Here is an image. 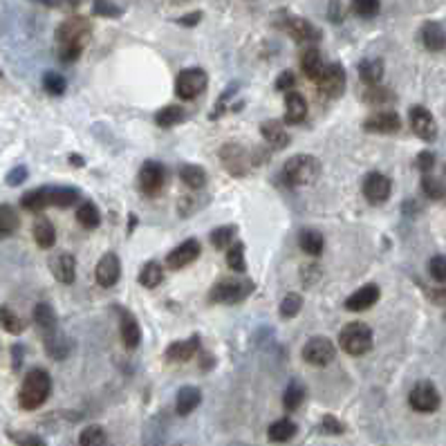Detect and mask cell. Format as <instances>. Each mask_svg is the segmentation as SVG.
<instances>
[{
    "label": "cell",
    "instance_id": "c3c4849f",
    "mask_svg": "<svg viewBox=\"0 0 446 446\" xmlns=\"http://www.w3.org/2000/svg\"><path fill=\"white\" fill-rule=\"evenodd\" d=\"M92 13L99 18H119L124 13V9L119 5H114L112 0H94Z\"/></svg>",
    "mask_w": 446,
    "mask_h": 446
},
{
    "label": "cell",
    "instance_id": "9c48e42d",
    "mask_svg": "<svg viewBox=\"0 0 446 446\" xmlns=\"http://www.w3.org/2000/svg\"><path fill=\"white\" fill-rule=\"evenodd\" d=\"M220 160L232 175H244L254 166L251 153L247 148H242L240 143H224L220 148Z\"/></svg>",
    "mask_w": 446,
    "mask_h": 446
},
{
    "label": "cell",
    "instance_id": "ee69618b",
    "mask_svg": "<svg viewBox=\"0 0 446 446\" xmlns=\"http://www.w3.org/2000/svg\"><path fill=\"white\" fill-rule=\"evenodd\" d=\"M77 200H79L77 189H70V186H52V207L67 209L72 205H77Z\"/></svg>",
    "mask_w": 446,
    "mask_h": 446
},
{
    "label": "cell",
    "instance_id": "f6af8a7d",
    "mask_svg": "<svg viewBox=\"0 0 446 446\" xmlns=\"http://www.w3.org/2000/svg\"><path fill=\"white\" fill-rule=\"evenodd\" d=\"M227 265L236 274H244L247 271V261H244V244L234 242L232 247L227 249Z\"/></svg>",
    "mask_w": 446,
    "mask_h": 446
},
{
    "label": "cell",
    "instance_id": "1f68e13d",
    "mask_svg": "<svg viewBox=\"0 0 446 446\" xmlns=\"http://www.w3.org/2000/svg\"><path fill=\"white\" fill-rule=\"evenodd\" d=\"M298 247L303 249V254L316 258V256L323 254L325 240L319 232H314V229H303V232L298 234Z\"/></svg>",
    "mask_w": 446,
    "mask_h": 446
},
{
    "label": "cell",
    "instance_id": "bcb514c9",
    "mask_svg": "<svg viewBox=\"0 0 446 446\" xmlns=\"http://www.w3.org/2000/svg\"><path fill=\"white\" fill-rule=\"evenodd\" d=\"M0 325H3L9 334H21L25 330V321L9 305L0 308Z\"/></svg>",
    "mask_w": 446,
    "mask_h": 446
},
{
    "label": "cell",
    "instance_id": "ac0fdd59",
    "mask_svg": "<svg viewBox=\"0 0 446 446\" xmlns=\"http://www.w3.org/2000/svg\"><path fill=\"white\" fill-rule=\"evenodd\" d=\"M381 292L377 285H364L359 287L357 292H352V296H348V300H345V310L350 312H364V310H370L372 305H377Z\"/></svg>",
    "mask_w": 446,
    "mask_h": 446
},
{
    "label": "cell",
    "instance_id": "6da1fadb",
    "mask_svg": "<svg viewBox=\"0 0 446 446\" xmlns=\"http://www.w3.org/2000/svg\"><path fill=\"white\" fill-rule=\"evenodd\" d=\"M92 36V25L85 16H70L56 27V48L63 63H75Z\"/></svg>",
    "mask_w": 446,
    "mask_h": 446
},
{
    "label": "cell",
    "instance_id": "ffe728a7",
    "mask_svg": "<svg viewBox=\"0 0 446 446\" xmlns=\"http://www.w3.org/2000/svg\"><path fill=\"white\" fill-rule=\"evenodd\" d=\"M119 312V330H121V341L128 350H135L141 343V327L139 321L135 319V314H131L124 308H117Z\"/></svg>",
    "mask_w": 446,
    "mask_h": 446
},
{
    "label": "cell",
    "instance_id": "603a6c76",
    "mask_svg": "<svg viewBox=\"0 0 446 446\" xmlns=\"http://www.w3.org/2000/svg\"><path fill=\"white\" fill-rule=\"evenodd\" d=\"M308 117V102L303 94L298 92H285V124L296 126L303 124Z\"/></svg>",
    "mask_w": 446,
    "mask_h": 446
},
{
    "label": "cell",
    "instance_id": "94428289",
    "mask_svg": "<svg viewBox=\"0 0 446 446\" xmlns=\"http://www.w3.org/2000/svg\"><path fill=\"white\" fill-rule=\"evenodd\" d=\"M433 300H435V303H440V305H446V290H437L433 294Z\"/></svg>",
    "mask_w": 446,
    "mask_h": 446
},
{
    "label": "cell",
    "instance_id": "680465c9",
    "mask_svg": "<svg viewBox=\"0 0 446 446\" xmlns=\"http://www.w3.org/2000/svg\"><path fill=\"white\" fill-rule=\"evenodd\" d=\"M200 21H202V11H191V13H184L182 18H178V25H182V27H195Z\"/></svg>",
    "mask_w": 446,
    "mask_h": 446
},
{
    "label": "cell",
    "instance_id": "cb8c5ba5",
    "mask_svg": "<svg viewBox=\"0 0 446 446\" xmlns=\"http://www.w3.org/2000/svg\"><path fill=\"white\" fill-rule=\"evenodd\" d=\"M261 133H263V139L274 151H283L287 148V143H290V133L285 131V126L278 119H265L261 124Z\"/></svg>",
    "mask_w": 446,
    "mask_h": 446
},
{
    "label": "cell",
    "instance_id": "ab89813d",
    "mask_svg": "<svg viewBox=\"0 0 446 446\" xmlns=\"http://www.w3.org/2000/svg\"><path fill=\"white\" fill-rule=\"evenodd\" d=\"M77 220L85 229H97L99 222H102V213H99V209L92 202H81L77 207Z\"/></svg>",
    "mask_w": 446,
    "mask_h": 446
},
{
    "label": "cell",
    "instance_id": "8d00e7d4",
    "mask_svg": "<svg viewBox=\"0 0 446 446\" xmlns=\"http://www.w3.org/2000/svg\"><path fill=\"white\" fill-rule=\"evenodd\" d=\"M361 99L370 106H386V104L395 102V94H393V90L384 88V85H368L366 92L361 94Z\"/></svg>",
    "mask_w": 446,
    "mask_h": 446
},
{
    "label": "cell",
    "instance_id": "b9f144b4",
    "mask_svg": "<svg viewBox=\"0 0 446 446\" xmlns=\"http://www.w3.org/2000/svg\"><path fill=\"white\" fill-rule=\"evenodd\" d=\"M79 446H108V435L102 426H85L79 435Z\"/></svg>",
    "mask_w": 446,
    "mask_h": 446
},
{
    "label": "cell",
    "instance_id": "91938a15",
    "mask_svg": "<svg viewBox=\"0 0 446 446\" xmlns=\"http://www.w3.org/2000/svg\"><path fill=\"white\" fill-rule=\"evenodd\" d=\"M11 354H13V370H18L21 368V364H23V354H25V350H23V345H13L11 348Z\"/></svg>",
    "mask_w": 446,
    "mask_h": 446
},
{
    "label": "cell",
    "instance_id": "f907efd6",
    "mask_svg": "<svg viewBox=\"0 0 446 446\" xmlns=\"http://www.w3.org/2000/svg\"><path fill=\"white\" fill-rule=\"evenodd\" d=\"M300 308H303V298H300V294H287L281 303V316L283 319H292V316H296L300 312Z\"/></svg>",
    "mask_w": 446,
    "mask_h": 446
},
{
    "label": "cell",
    "instance_id": "74e56055",
    "mask_svg": "<svg viewBox=\"0 0 446 446\" xmlns=\"http://www.w3.org/2000/svg\"><path fill=\"white\" fill-rule=\"evenodd\" d=\"M422 191L428 200H444L446 197V182L442 178L424 173L422 175Z\"/></svg>",
    "mask_w": 446,
    "mask_h": 446
},
{
    "label": "cell",
    "instance_id": "7a4b0ae2",
    "mask_svg": "<svg viewBox=\"0 0 446 446\" xmlns=\"http://www.w3.org/2000/svg\"><path fill=\"white\" fill-rule=\"evenodd\" d=\"M52 395V377L48 370L34 368L25 375L21 393H18V404L25 410H36L40 408Z\"/></svg>",
    "mask_w": 446,
    "mask_h": 446
},
{
    "label": "cell",
    "instance_id": "be15d7a7",
    "mask_svg": "<svg viewBox=\"0 0 446 446\" xmlns=\"http://www.w3.org/2000/svg\"><path fill=\"white\" fill-rule=\"evenodd\" d=\"M70 164H75L77 168H81L85 164V160H83L81 155H70Z\"/></svg>",
    "mask_w": 446,
    "mask_h": 446
},
{
    "label": "cell",
    "instance_id": "5b68a950",
    "mask_svg": "<svg viewBox=\"0 0 446 446\" xmlns=\"http://www.w3.org/2000/svg\"><path fill=\"white\" fill-rule=\"evenodd\" d=\"M209 83V77L202 67H186L175 79V94L184 102H193L197 94H202Z\"/></svg>",
    "mask_w": 446,
    "mask_h": 446
},
{
    "label": "cell",
    "instance_id": "83f0119b",
    "mask_svg": "<svg viewBox=\"0 0 446 446\" xmlns=\"http://www.w3.org/2000/svg\"><path fill=\"white\" fill-rule=\"evenodd\" d=\"M34 323L38 325L43 337H48L59 330V319H56V312L52 310L50 303H38L34 308Z\"/></svg>",
    "mask_w": 446,
    "mask_h": 446
},
{
    "label": "cell",
    "instance_id": "4fadbf2b",
    "mask_svg": "<svg viewBox=\"0 0 446 446\" xmlns=\"http://www.w3.org/2000/svg\"><path fill=\"white\" fill-rule=\"evenodd\" d=\"M408 117H410L413 133L420 137V139L433 141L437 137V124H435L433 114H430L428 108H424V106H413L410 112H408Z\"/></svg>",
    "mask_w": 446,
    "mask_h": 446
},
{
    "label": "cell",
    "instance_id": "6125c7cd",
    "mask_svg": "<svg viewBox=\"0 0 446 446\" xmlns=\"http://www.w3.org/2000/svg\"><path fill=\"white\" fill-rule=\"evenodd\" d=\"M32 3L45 5V7H61V0H32Z\"/></svg>",
    "mask_w": 446,
    "mask_h": 446
},
{
    "label": "cell",
    "instance_id": "7402d4cb",
    "mask_svg": "<svg viewBox=\"0 0 446 446\" xmlns=\"http://www.w3.org/2000/svg\"><path fill=\"white\" fill-rule=\"evenodd\" d=\"M197 350H200V337L193 334L184 341H173L166 348L164 357L173 364H184V361H189V359H193Z\"/></svg>",
    "mask_w": 446,
    "mask_h": 446
},
{
    "label": "cell",
    "instance_id": "44dd1931",
    "mask_svg": "<svg viewBox=\"0 0 446 446\" xmlns=\"http://www.w3.org/2000/svg\"><path fill=\"white\" fill-rule=\"evenodd\" d=\"M420 40L428 52L446 50V27L442 23H435V21L424 23L422 30H420Z\"/></svg>",
    "mask_w": 446,
    "mask_h": 446
},
{
    "label": "cell",
    "instance_id": "f546056e",
    "mask_svg": "<svg viewBox=\"0 0 446 446\" xmlns=\"http://www.w3.org/2000/svg\"><path fill=\"white\" fill-rule=\"evenodd\" d=\"M32 234H34V240L40 249H50L54 247V242H56V229L54 224L45 218V215H40V218L34 222V229H32Z\"/></svg>",
    "mask_w": 446,
    "mask_h": 446
},
{
    "label": "cell",
    "instance_id": "6f0895ef",
    "mask_svg": "<svg viewBox=\"0 0 446 446\" xmlns=\"http://www.w3.org/2000/svg\"><path fill=\"white\" fill-rule=\"evenodd\" d=\"M435 166V155L430 153V151H424L417 155V168H420L422 173H430Z\"/></svg>",
    "mask_w": 446,
    "mask_h": 446
},
{
    "label": "cell",
    "instance_id": "7c38bea8",
    "mask_svg": "<svg viewBox=\"0 0 446 446\" xmlns=\"http://www.w3.org/2000/svg\"><path fill=\"white\" fill-rule=\"evenodd\" d=\"M316 88L327 99H339L345 92V70L339 63H330L323 77L316 81Z\"/></svg>",
    "mask_w": 446,
    "mask_h": 446
},
{
    "label": "cell",
    "instance_id": "5bb4252c",
    "mask_svg": "<svg viewBox=\"0 0 446 446\" xmlns=\"http://www.w3.org/2000/svg\"><path fill=\"white\" fill-rule=\"evenodd\" d=\"M166 184V168L160 162H146L139 170V186L146 195H157Z\"/></svg>",
    "mask_w": 446,
    "mask_h": 446
},
{
    "label": "cell",
    "instance_id": "e7e4bbea",
    "mask_svg": "<svg viewBox=\"0 0 446 446\" xmlns=\"http://www.w3.org/2000/svg\"><path fill=\"white\" fill-rule=\"evenodd\" d=\"M0 77H3V72H0Z\"/></svg>",
    "mask_w": 446,
    "mask_h": 446
},
{
    "label": "cell",
    "instance_id": "9f6ffc18",
    "mask_svg": "<svg viewBox=\"0 0 446 446\" xmlns=\"http://www.w3.org/2000/svg\"><path fill=\"white\" fill-rule=\"evenodd\" d=\"M27 175H30V173H27V166H13L7 173V184L9 186H18V184H23L27 180Z\"/></svg>",
    "mask_w": 446,
    "mask_h": 446
},
{
    "label": "cell",
    "instance_id": "9a60e30c",
    "mask_svg": "<svg viewBox=\"0 0 446 446\" xmlns=\"http://www.w3.org/2000/svg\"><path fill=\"white\" fill-rule=\"evenodd\" d=\"M393 193V184L381 173H370L364 180V195L372 205H384Z\"/></svg>",
    "mask_w": 446,
    "mask_h": 446
},
{
    "label": "cell",
    "instance_id": "4dcf8cb0",
    "mask_svg": "<svg viewBox=\"0 0 446 446\" xmlns=\"http://www.w3.org/2000/svg\"><path fill=\"white\" fill-rule=\"evenodd\" d=\"M384 61L381 59H364L359 63V77L366 85H381L384 79Z\"/></svg>",
    "mask_w": 446,
    "mask_h": 446
},
{
    "label": "cell",
    "instance_id": "db71d44e",
    "mask_svg": "<svg viewBox=\"0 0 446 446\" xmlns=\"http://www.w3.org/2000/svg\"><path fill=\"white\" fill-rule=\"evenodd\" d=\"M296 85V75L292 70H285L281 72V77L276 79V90L281 92H292V88Z\"/></svg>",
    "mask_w": 446,
    "mask_h": 446
},
{
    "label": "cell",
    "instance_id": "d590c367",
    "mask_svg": "<svg viewBox=\"0 0 446 446\" xmlns=\"http://www.w3.org/2000/svg\"><path fill=\"white\" fill-rule=\"evenodd\" d=\"M296 430H298L296 424L292 420H285L283 417V420H276L267 428V435H269L271 442H287V440H292L296 435Z\"/></svg>",
    "mask_w": 446,
    "mask_h": 446
},
{
    "label": "cell",
    "instance_id": "7bdbcfd3",
    "mask_svg": "<svg viewBox=\"0 0 446 446\" xmlns=\"http://www.w3.org/2000/svg\"><path fill=\"white\" fill-rule=\"evenodd\" d=\"M305 399V386L300 381H292L290 386L285 388V395H283V406L287 410H296L300 404H303Z\"/></svg>",
    "mask_w": 446,
    "mask_h": 446
},
{
    "label": "cell",
    "instance_id": "30bf717a",
    "mask_svg": "<svg viewBox=\"0 0 446 446\" xmlns=\"http://www.w3.org/2000/svg\"><path fill=\"white\" fill-rule=\"evenodd\" d=\"M200 254H202V244H200V240H195V238L184 240L182 244H178V247L166 256V269L178 271V269L189 267L191 263L197 261Z\"/></svg>",
    "mask_w": 446,
    "mask_h": 446
},
{
    "label": "cell",
    "instance_id": "60d3db41",
    "mask_svg": "<svg viewBox=\"0 0 446 446\" xmlns=\"http://www.w3.org/2000/svg\"><path fill=\"white\" fill-rule=\"evenodd\" d=\"M236 234H238V229L234 224H224V227L213 229V232H211L213 247L215 249H229L236 242Z\"/></svg>",
    "mask_w": 446,
    "mask_h": 446
},
{
    "label": "cell",
    "instance_id": "2e32d148",
    "mask_svg": "<svg viewBox=\"0 0 446 446\" xmlns=\"http://www.w3.org/2000/svg\"><path fill=\"white\" fill-rule=\"evenodd\" d=\"M50 269H52L54 278L59 283H63V285H72L77 278V261L70 251L54 254L50 258Z\"/></svg>",
    "mask_w": 446,
    "mask_h": 446
},
{
    "label": "cell",
    "instance_id": "03108f58",
    "mask_svg": "<svg viewBox=\"0 0 446 446\" xmlns=\"http://www.w3.org/2000/svg\"><path fill=\"white\" fill-rule=\"evenodd\" d=\"M178 3H180V0H178Z\"/></svg>",
    "mask_w": 446,
    "mask_h": 446
},
{
    "label": "cell",
    "instance_id": "484cf974",
    "mask_svg": "<svg viewBox=\"0 0 446 446\" xmlns=\"http://www.w3.org/2000/svg\"><path fill=\"white\" fill-rule=\"evenodd\" d=\"M21 207L27 209V211H32V213H38L43 209L52 207V186H40V189L27 191L21 197Z\"/></svg>",
    "mask_w": 446,
    "mask_h": 446
},
{
    "label": "cell",
    "instance_id": "f35d334b",
    "mask_svg": "<svg viewBox=\"0 0 446 446\" xmlns=\"http://www.w3.org/2000/svg\"><path fill=\"white\" fill-rule=\"evenodd\" d=\"M184 117H186L184 108H180V106H166V108H162L160 112L155 114V124L160 126V128H173V126L182 124Z\"/></svg>",
    "mask_w": 446,
    "mask_h": 446
},
{
    "label": "cell",
    "instance_id": "d4e9b609",
    "mask_svg": "<svg viewBox=\"0 0 446 446\" xmlns=\"http://www.w3.org/2000/svg\"><path fill=\"white\" fill-rule=\"evenodd\" d=\"M325 67H327V63L323 61V54L316 48H308L303 52V56H300V70H303V75L314 83L323 77Z\"/></svg>",
    "mask_w": 446,
    "mask_h": 446
},
{
    "label": "cell",
    "instance_id": "8fae6325",
    "mask_svg": "<svg viewBox=\"0 0 446 446\" xmlns=\"http://www.w3.org/2000/svg\"><path fill=\"white\" fill-rule=\"evenodd\" d=\"M283 30L290 34L296 43H319L321 40V30L316 27L314 23L305 21V18H300V16H287L283 23H281Z\"/></svg>",
    "mask_w": 446,
    "mask_h": 446
},
{
    "label": "cell",
    "instance_id": "ba28073f",
    "mask_svg": "<svg viewBox=\"0 0 446 446\" xmlns=\"http://www.w3.org/2000/svg\"><path fill=\"white\" fill-rule=\"evenodd\" d=\"M334 357H337V345L330 341L327 337H312L303 345V359H305V364L323 368L327 364H332Z\"/></svg>",
    "mask_w": 446,
    "mask_h": 446
},
{
    "label": "cell",
    "instance_id": "d6986e66",
    "mask_svg": "<svg viewBox=\"0 0 446 446\" xmlns=\"http://www.w3.org/2000/svg\"><path fill=\"white\" fill-rule=\"evenodd\" d=\"M94 276H97V283L102 285V287L117 285V281L121 276V263H119V258L114 256V254H106L102 261L97 263Z\"/></svg>",
    "mask_w": 446,
    "mask_h": 446
},
{
    "label": "cell",
    "instance_id": "52a82bcc",
    "mask_svg": "<svg viewBox=\"0 0 446 446\" xmlns=\"http://www.w3.org/2000/svg\"><path fill=\"white\" fill-rule=\"evenodd\" d=\"M408 404L417 413H435L442 404V397L430 381H420L413 386V391L408 395Z\"/></svg>",
    "mask_w": 446,
    "mask_h": 446
},
{
    "label": "cell",
    "instance_id": "3957f363",
    "mask_svg": "<svg viewBox=\"0 0 446 446\" xmlns=\"http://www.w3.org/2000/svg\"><path fill=\"white\" fill-rule=\"evenodd\" d=\"M321 175V162L314 155H294L283 166V180L290 186H308L314 184Z\"/></svg>",
    "mask_w": 446,
    "mask_h": 446
},
{
    "label": "cell",
    "instance_id": "e0dca14e",
    "mask_svg": "<svg viewBox=\"0 0 446 446\" xmlns=\"http://www.w3.org/2000/svg\"><path fill=\"white\" fill-rule=\"evenodd\" d=\"M364 128L368 133L388 135V133H397L399 131L401 119H399V114L393 112V110H381V112H372L370 117L364 121Z\"/></svg>",
    "mask_w": 446,
    "mask_h": 446
},
{
    "label": "cell",
    "instance_id": "d6a6232c",
    "mask_svg": "<svg viewBox=\"0 0 446 446\" xmlns=\"http://www.w3.org/2000/svg\"><path fill=\"white\" fill-rule=\"evenodd\" d=\"M21 218L11 205H0V238H9L18 232Z\"/></svg>",
    "mask_w": 446,
    "mask_h": 446
},
{
    "label": "cell",
    "instance_id": "f1b7e54d",
    "mask_svg": "<svg viewBox=\"0 0 446 446\" xmlns=\"http://www.w3.org/2000/svg\"><path fill=\"white\" fill-rule=\"evenodd\" d=\"M43 343H45V352L54 359V361H63V359L72 350L70 341L59 332V330H56V332H52V334H48V337H43Z\"/></svg>",
    "mask_w": 446,
    "mask_h": 446
},
{
    "label": "cell",
    "instance_id": "816d5d0a",
    "mask_svg": "<svg viewBox=\"0 0 446 446\" xmlns=\"http://www.w3.org/2000/svg\"><path fill=\"white\" fill-rule=\"evenodd\" d=\"M428 274L437 283H446V256H433L428 263Z\"/></svg>",
    "mask_w": 446,
    "mask_h": 446
},
{
    "label": "cell",
    "instance_id": "277c9868",
    "mask_svg": "<svg viewBox=\"0 0 446 446\" xmlns=\"http://www.w3.org/2000/svg\"><path fill=\"white\" fill-rule=\"evenodd\" d=\"M339 345L345 354L361 357L372 350V330L366 323H348L339 334Z\"/></svg>",
    "mask_w": 446,
    "mask_h": 446
},
{
    "label": "cell",
    "instance_id": "4316f807",
    "mask_svg": "<svg viewBox=\"0 0 446 446\" xmlns=\"http://www.w3.org/2000/svg\"><path fill=\"white\" fill-rule=\"evenodd\" d=\"M200 401H202V393H200V388L184 386V388H180V393H178L175 410H178L180 417H186V415H191L200 406Z\"/></svg>",
    "mask_w": 446,
    "mask_h": 446
},
{
    "label": "cell",
    "instance_id": "f5cc1de1",
    "mask_svg": "<svg viewBox=\"0 0 446 446\" xmlns=\"http://www.w3.org/2000/svg\"><path fill=\"white\" fill-rule=\"evenodd\" d=\"M321 428H323V433H327V435H341L345 430V426L337 420L334 415H325L323 422H321Z\"/></svg>",
    "mask_w": 446,
    "mask_h": 446
},
{
    "label": "cell",
    "instance_id": "11a10c76",
    "mask_svg": "<svg viewBox=\"0 0 446 446\" xmlns=\"http://www.w3.org/2000/svg\"><path fill=\"white\" fill-rule=\"evenodd\" d=\"M11 440L16 442L18 446H48L38 435L34 433H11Z\"/></svg>",
    "mask_w": 446,
    "mask_h": 446
},
{
    "label": "cell",
    "instance_id": "836d02e7",
    "mask_svg": "<svg viewBox=\"0 0 446 446\" xmlns=\"http://www.w3.org/2000/svg\"><path fill=\"white\" fill-rule=\"evenodd\" d=\"M180 180L189 186V189H202L207 184V170L197 164H184L180 168Z\"/></svg>",
    "mask_w": 446,
    "mask_h": 446
},
{
    "label": "cell",
    "instance_id": "e575fe53",
    "mask_svg": "<svg viewBox=\"0 0 446 446\" xmlns=\"http://www.w3.org/2000/svg\"><path fill=\"white\" fill-rule=\"evenodd\" d=\"M164 281V267L157 263V261H151L141 267L139 271V283L143 287H148V290H155L157 285H160Z\"/></svg>",
    "mask_w": 446,
    "mask_h": 446
},
{
    "label": "cell",
    "instance_id": "681fc988",
    "mask_svg": "<svg viewBox=\"0 0 446 446\" xmlns=\"http://www.w3.org/2000/svg\"><path fill=\"white\" fill-rule=\"evenodd\" d=\"M379 7H381L379 0H352L354 13L361 18H375L379 13Z\"/></svg>",
    "mask_w": 446,
    "mask_h": 446
},
{
    "label": "cell",
    "instance_id": "8992f818",
    "mask_svg": "<svg viewBox=\"0 0 446 446\" xmlns=\"http://www.w3.org/2000/svg\"><path fill=\"white\" fill-rule=\"evenodd\" d=\"M251 283L249 281H238V278H227L220 281L218 285L211 290V303H224V305H234L251 292Z\"/></svg>",
    "mask_w": 446,
    "mask_h": 446
},
{
    "label": "cell",
    "instance_id": "7dc6e473",
    "mask_svg": "<svg viewBox=\"0 0 446 446\" xmlns=\"http://www.w3.org/2000/svg\"><path fill=\"white\" fill-rule=\"evenodd\" d=\"M43 88L52 97H61L67 90V81L59 72H45V75H43Z\"/></svg>",
    "mask_w": 446,
    "mask_h": 446
}]
</instances>
